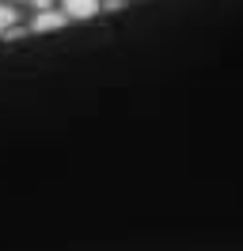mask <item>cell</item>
I'll return each mask as SVG.
<instances>
[{
	"label": "cell",
	"instance_id": "1",
	"mask_svg": "<svg viewBox=\"0 0 243 251\" xmlns=\"http://www.w3.org/2000/svg\"><path fill=\"white\" fill-rule=\"evenodd\" d=\"M65 23H69V16H65V12H49V8H46V12H38V16H34V23H30V31H57V27H65Z\"/></svg>",
	"mask_w": 243,
	"mask_h": 251
},
{
	"label": "cell",
	"instance_id": "2",
	"mask_svg": "<svg viewBox=\"0 0 243 251\" xmlns=\"http://www.w3.org/2000/svg\"><path fill=\"white\" fill-rule=\"evenodd\" d=\"M99 12V0H65V16L69 19H91Z\"/></svg>",
	"mask_w": 243,
	"mask_h": 251
},
{
	"label": "cell",
	"instance_id": "3",
	"mask_svg": "<svg viewBox=\"0 0 243 251\" xmlns=\"http://www.w3.org/2000/svg\"><path fill=\"white\" fill-rule=\"evenodd\" d=\"M12 23H15V12H12V8H4V4H0V34L8 31Z\"/></svg>",
	"mask_w": 243,
	"mask_h": 251
}]
</instances>
